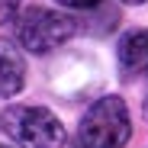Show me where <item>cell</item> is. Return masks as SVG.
Here are the masks:
<instances>
[{
	"label": "cell",
	"mask_w": 148,
	"mask_h": 148,
	"mask_svg": "<svg viewBox=\"0 0 148 148\" xmlns=\"http://www.w3.org/2000/svg\"><path fill=\"white\" fill-rule=\"evenodd\" d=\"M19 3H23V0H0V26H3V23H10V19L16 16Z\"/></svg>",
	"instance_id": "6"
},
{
	"label": "cell",
	"mask_w": 148,
	"mask_h": 148,
	"mask_svg": "<svg viewBox=\"0 0 148 148\" xmlns=\"http://www.w3.org/2000/svg\"><path fill=\"white\" fill-rule=\"evenodd\" d=\"M0 126L16 148H61L64 145V126L48 106H29V103L10 106L0 116Z\"/></svg>",
	"instance_id": "2"
},
{
	"label": "cell",
	"mask_w": 148,
	"mask_h": 148,
	"mask_svg": "<svg viewBox=\"0 0 148 148\" xmlns=\"http://www.w3.org/2000/svg\"><path fill=\"white\" fill-rule=\"evenodd\" d=\"M145 116H148V97H145Z\"/></svg>",
	"instance_id": "9"
},
{
	"label": "cell",
	"mask_w": 148,
	"mask_h": 148,
	"mask_svg": "<svg viewBox=\"0 0 148 148\" xmlns=\"http://www.w3.org/2000/svg\"><path fill=\"white\" fill-rule=\"evenodd\" d=\"M26 84V58L19 45L0 39V97H16Z\"/></svg>",
	"instance_id": "5"
},
{
	"label": "cell",
	"mask_w": 148,
	"mask_h": 148,
	"mask_svg": "<svg viewBox=\"0 0 148 148\" xmlns=\"http://www.w3.org/2000/svg\"><path fill=\"white\" fill-rule=\"evenodd\" d=\"M0 148H10V145H0Z\"/></svg>",
	"instance_id": "10"
},
{
	"label": "cell",
	"mask_w": 148,
	"mask_h": 148,
	"mask_svg": "<svg viewBox=\"0 0 148 148\" xmlns=\"http://www.w3.org/2000/svg\"><path fill=\"white\" fill-rule=\"evenodd\" d=\"M55 3H61L68 10H93V7H100L103 0H55Z\"/></svg>",
	"instance_id": "7"
},
{
	"label": "cell",
	"mask_w": 148,
	"mask_h": 148,
	"mask_svg": "<svg viewBox=\"0 0 148 148\" xmlns=\"http://www.w3.org/2000/svg\"><path fill=\"white\" fill-rule=\"evenodd\" d=\"M122 3H145V0H122Z\"/></svg>",
	"instance_id": "8"
},
{
	"label": "cell",
	"mask_w": 148,
	"mask_h": 148,
	"mask_svg": "<svg viewBox=\"0 0 148 148\" xmlns=\"http://www.w3.org/2000/svg\"><path fill=\"white\" fill-rule=\"evenodd\" d=\"M77 148H122L132 138V116L122 97H100L77 122Z\"/></svg>",
	"instance_id": "1"
},
{
	"label": "cell",
	"mask_w": 148,
	"mask_h": 148,
	"mask_svg": "<svg viewBox=\"0 0 148 148\" xmlns=\"http://www.w3.org/2000/svg\"><path fill=\"white\" fill-rule=\"evenodd\" d=\"M77 23L61 10H48V7H29L16 16V42L36 55H48L61 48L68 39H74Z\"/></svg>",
	"instance_id": "3"
},
{
	"label": "cell",
	"mask_w": 148,
	"mask_h": 148,
	"mask_svg": "<svg viewBox=\"0 0 148 148\" xmlns=\"http://www.w3.org/2000/svg\"><path fill=\"white\" fill-rule=\"evenodd\" d=\"M116 61L126 77L148 74V29H129L116 45Z\"/></svg>",
	"instance_id": "4"
}]
</instances>
